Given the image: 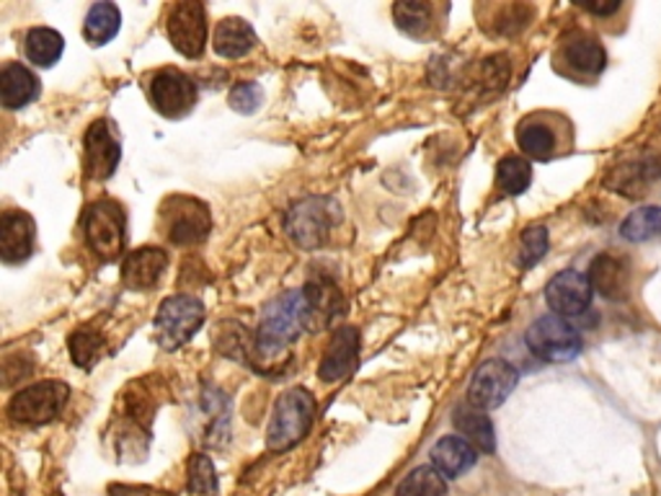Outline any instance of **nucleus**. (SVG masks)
<instances>
[{"mask_svg":"<svg viewBox=\"0 0 661 496\" xmlns=\"http://www.w3.org/2000/svg\"><path fill=\"white\" fill-rule=\"evenodd\" d=\"M313 324V308L305 289H287V293L274 297L261 313L256 328V352L261 357L284 352Z\"/></svg>","mask_w":661,"mask_h":496,"instance_id":"obj_1","label":"nucleus"},{"mask_svg":"<svg viewBox=\"0 0 661 496\" xmlns=\"http://www.w3.org/2000/svg\"><path fill=\"white\" fill-rule=\"evenodd\" d=\"M315 419V399L305 388H290L276 399L266 426V447L284 453L305 440Z\"/></svg>","mask_w":661,"mask_h":496,"instance_id":"obj_2","label":"nucleus"},{"mask_svg":"<svg viewBox=\"0 0 661 496\" xmlns=\"http://www.w3.org/2000/svg\"><path fill=\"white\" fill-rule=\"evenodd\" d=\"M83 239L98 262L109 264L125 254L127 246V215L119 202L98 200L88 204L81 218Z\"/></svg>","mask_w":661,"mask_h":496,"instance_id":"obj_3","label":"nucleus"},{"mask_svg":"<svg viewBox=\"0 0 661 496\" xmlns=\"http://www.w3.org/2000/svg\"><path fill=\"white\" fill-rule=\"evenodd\" d=\"M339 223V202L330 200V197H307V200L292 204L284 228H287V235L300 249L315 251L328 241L330 231Z\"/></svg>","mask_w":661,"mask_h":496,"instance_id":"obj_4","label":"nucleus"},{"mask_svg":"<svg viewBox=\"0 0 661 496\" xmlns=\"http://www.w3.org/2000/svg\"><path fill=\"white\" fill-rule=\"evenodd\" d=\"M525 341L537 360L550 365L571 362L584 349L581 334L576 331V326L568 324L566 318L556 316V313L533 320L525 331Z\"/></svg>","mask_w":661,"mask_h":496,"instance_id":"obj_5","label":"nucleus"},{"mask_svg":"<svg viewBox=\"0 0 661 496\" xmlns=\"http://www.w3.org/2000/svg\"><path fill=\"white\" fill-rule=\"evenodd\" d=\"M204 324V305L195 295H174L160 303L156 313V339L166 352H176Z\"/></svg>","mask_w":661,"mask_h":496,"instance_id":"obj_6","label":"nucleus"},{"mask_svg":"<svg viewBox=\"0 0 661 496\" xmlns=\"http://www.w3.org/2000/svg\"><path fill=\"white\" fill-rule=\"evenodd\" d=\"M164 220V235L174 246H197L207 241L212 231V215L204 202L195 197H171L160 208Z\"/></svg>","mask_w":661,"mask_h":496,"instance_id":"obj_7","label":"nucleus"},{"mask_svg":"<svg viewBox=\"0 0 661 496\" xmlns=\"http://www.w3.org/2000/svg\"><path fill=\"white\" fill-rule=\"evenodd\" d=\"M67 399H71V388L65 383H60V380H42V383L29 386L13 395L9 403V414L19 424H50L63 414Z\"/></svg>","mask_w":661,"mask_h":496,"instance_id":"obj_8","label":"nucleus"},{"mask_svg":"<svg viewBox=\"0 0 661 496\" xmlns=\"http://www.w3.org/2000/svg\"><path fill=\"white\" fill-rule=\"evenodd\" d=\"M148 98L160 117L183 119L197 106L199 88L187 73L176 67H160L148 78Z\"/></svg>","mask_w":661,"mask_h":496,"instance_id":"obj_9","label":"nucleus"},{"mask_svg":"<svg viewBox=\"0 0 661 496\" xmlns=\"http://www.w3.org/2000/svg\"><path fill=\"white\" fill-rule=\"evenodd\" d=\"M166 34L168 42L174 44V50L179 52L181 57L199 60L204 55L207 48V9L199 0H183V3H176L171 13H168L166 21Z\"/></svg>","mask_w":661,"mask_h":496,"instance_id":"obj_10","label":"nucleus"},{"mask_svg":"<svg viewBox=\"0 0 661 496\" xmlns=\"http://www.w3.org/2000/svg\"><path fill=\"white\" fill-rule=\"evenodd\" d=\"M520 383V372L514 365L506 360H486L479 365V370L473 372L471 386H468V403L481 411L499 409L502 403L514 393V388Z\"/></svg>","mask_w":661,"mask_h":496,"instance_id":"obj_11","label":"nucleus"},{"mask_svg":"<svg viewBox=\"0 0 661 496\" xmlns=\"http://www.w3.org/2000/svg\"><path fill=\"white\" fill-rule=\"evenodd\" d=\"M122 160V145L109 119H96L83 140V171L88 179L106 181Z\"/></svg>","mask_w":661,"mask_h":496,"instance_id":"obj_12","label":"nucleus"},{"mask_svg":"<svg viewBox=\"0 0 661 496\" xmlns=\"http://www.w3.org/2000/svg\"><path fill=\"white\" fill-rule=\"evenodd\" d=\"M564 119L556 114H527L517 125V145L527 158L550 160L564 148Z\"/></svg>","mask_w":661,"mask_h":496,"instance_id":"obj_13","label":"nucleus"},{"mask_svg":"<svg viewBox=\"0 0 661 496\" xmlns=\"http://www.w3.org/2000/svg\"><path fill=\"white\" fill-rule=\"evenodd\" d=\"M595 289L589 285L587 274L576 270H564L545 285V303L560 318H576L589 310Z\"/></svg>","mask_w":661,"mask_h":496,"instance_id":"obj_14","label":"nucleus"},{"mask_svg":"<svg viewBox=\"0 0 661 496\" xmlns=\"http://www.w3.org/2000/svg\"><path fill=\"white\" fill-rule=\"evenodd\" d=\"M556 63L576 75H599L607 65V52L597 36L587 32H571L560 40Z\"/></svg>","mask_w":661,"mask_h":496,"instance_id":"obj_15","label":"nucleus"},{"mask_svg":"<svg viewBox=\"0 0 661 496\" xmlns=\"http://www.w3.org/2000/svg\"><path fill=\"white\" fill-rule=\"evenodd\" d=\"M359 347H363V339H359L357 328H339L330 337V345L318 365V378L323 383H339L349 378L359 365Z\"/></svg>","mask_w":661,"mask_h":496,"instance_id":"obj_16","label":"nucleus"},{"mask_svg":"<svg viewBox=\"0 0 661 496\" xmlns=\"http://www.w3.org/2000/svg\"><path fill=\"white\" fill-rule=\"evenodd\" d=\"M34 218L21 210H9L0 218V258L3 264H24L34 254Z\"/></svg>","mask_w":661,"mask_h":496,"instance_id":"obj_17","label":"nucleus"},{"mask_svg":"<svg viewBox=\"0 0 661 496\" xmlns=\"http://www.w3.org/2000/svg\"><path fill=\"white\" fill-rule=\"evenodd\" d=\"M168 266V254L166 249L158 246H143L129 251L122 262V285L133 293H143V289H150L158 285V279L164 277Z\"/></svg>","mask_w":661,"mask_h":496,"instance_id":"obj_18","label":"nucleus"},{"mask_svg":"<svg viewBox=\"0 0 661 496\" xmlns=\"http://www.w3.org/2000/svg\"><path fill=\"white\" fill-rule=\"evenodd\" d=\"M589 285L605 300H626L630 289V270L620 256L599 254L589 264Z\"/></svg>","mask_w":661,"mask_h":496,"instance_id":"obj_19","label":"nucleus"},{"mask_svg":"<svg viewBox=\"0 0 661 496\" xmlns=\"http://www.w3.org/2000/svg\"><path fill=\"white\" fill-rule=\"evenodd\" d=\"M42 94L40 78L21 63H6L0 71V102L9 112H19Z\"/></svg>","mask_w":661,"mask_h":496,"instance_id":"obj_20","label":"nucleus"},{"mask_svg":"<svg viewBox=\"0 0 661 496\" xmlns=\"http://www.w3.org/2000/svg\"><path fill=\"white\" fill-rule=\"evenodd\" d=\"M479 463V450L460 434H448L432 447V465L444 478H463Z\"/></svg>","mask_w":661,"mask_h":496,"instance_id":"obj_21","label":"nucleus"},{"mask_svg":"<svg viewBox=\"0 0 661 496\" xmlns=\"http://www.w3.org/2000/svg\"><path fill=\"white\" fill-rule=\"evenodd\" d=\"M661 177V166L653 160V156H641L628 160V163H620L610 177H607V189L618 192L622 197H641L646 187L651 184L653 179Z\"/></svg>","mask_w":661,"mask_h":496,"instance_id":"obj_22","label":"nucleus"},{"mask_svg":"<svg viewBox=\"0 0 661 496\" xmlns=\"http://www.w3.org/2000/svg\"><path fill=\"white\" fill-rule=\"evenodd\" d=\"M256 44H259L256 32H253L249 21H243L238 17L222 19L218 29H214L212 48L220 57H225V60H241L249 55V52L256 50Z\"/></svg>","mask_w":661,"mask_h":496,"instance_id":"obj_23","label":"nucleus"},{"mask_svg":"<svg viewBox=\"0 0 661 496\" xmlns=\"http://www.w3.org/2000/svg\"><path fill=\"white\" fill-rule=\"evenodd\" d=\"M452 424L460 432V437H465L471 445L483 455L496 453V430L491 424L489 414H483L481 409H475L468 403V407H458L455 416H452Z\"/></svg>","mask_w":661,"mask_h":496,"instance_id":"obj_24","label":"nucleus"},{"mask_svg":"<svg viewBox=\"0 0 661 496\" xmlns=\"http://www.w3.org/2000/svg\"><path fill=\"white\" fill-rule=\"evenodd\" d=\"M394 19H396V27L401 29L406 36H411V40L427 42L437 34V29H434L437 6L434 3L403 0V3L394 6Z\"/></svg>","mask_w":661,"mask_h":496,"instance_id":"obj_25","label":"nucleus"},{"mask_svg":"<svg viewBox=\"0 0 661 496\" xmlns=\"http://www.w3.org/2000/svg\"><path fill=\"white\" fill-rule=\"evenodd\" d=\"M27 60L36 67H52L63 57L65 36L50 27H34L24 36Z\"/></svg>","mask_w":661,"mask_h":496,"instance_id":"obj_26","label":"nucleus"},{"mask_svg":"<svg viewBox=\"0 0 661 496\" xmlns=\"http://www.w3.org/2000/svg\"><path fill=\"white\" fill-rule=\"evenodd\" d=\"M122 27V13L114 3H94L86 13V21H83V40H86L91 48H104L109 44L114 36L119 34Z\"/></svg>","mask_w":661,"mask_h":496,"instance_id":"obj_27","label":"nucleus"},{"mask_svg":"<svg viewBox=\"0 0 661 496\" xmlns=\"http://www.w3.org/2000/svg\"><path fill=\"white\" fill-rule=\"evenodd\" d=\"M496 184L504 194L517 197L533 184V166L522 156H504L496 163Z\"/></svg>","mask_w":661,"mask_h":496,"instance_id":"obj_28","label":"nucleus"},{"mask_svg":"<svg viewBox=\"0 0 661 496\" xmlns=\"http://www.w3.org/2000/svg\"><path fill=\"white\" fill-rule=\"evenodd\" d=\"M448 494V481L434 465H419L411 471L396 488V496H444Z\"/></svg>","mask_w":661,"mask_h":496,"instance_id":"obj_29","label":"nucleus"},{"mask_svg":"<svg viewBox=\"0 0 661 496\" xmlns=\"http://www.w3.org/2000/svg\"><path fill=\"white\" fill-rule=\"evenodd\" d=\"M620 235L630 243H643L661 235V208H638L622 220Z\"/></svg>","mask_w":661,"mask_h":496,"instance_id":"obj_30","label":"nucleus"},{"mask_svg":"<svg viewBox=\"0 0 661 496\" xmlns=\"http://www.w3.org/2000/svg\"><path fill=\"white\" fill-rule=\"evenodd\" d=\"M67 347H71L73 362L83 370H91L104 352V337L98 331H94V328L86 326L73 334L71 341H67Z\"/></svg>","mask_w":661,"mask_h":496,"instance_id":"obj_31","label":"nucleus"},{"mask_svg":"<svg viewBox=\"0 0 661 496\" xmlns=\"http://www.w3.org/2000/svg\"><path fill=\"white\" fill-rule=\"evenodd\" d=\"M550 235L548 228L543 225H529L520 239V251H517V264L522 270H533L537 262H543V256L548 254Z\"/></svg>","mask_w":661,"mask_h":496,"instance_id":"obj_32","label":"nucleus"},{"mask_svg":"<svg viewBox=\"0 0 661 496\" xmlns=\"http://www.w3.org/2000/svg\"><path fill=\"white\" fill-rule=\"evenodd\" d=\"M187 492L191 496H214L218 494V476H214V465L207 455L197 453L189 461V478Z\"/></svg>","mask_w":661,"mask_h":496,"instance_id":"obj_33","label":"nucleus"},{"mask_svg":"<svg viewBox=\"0 0 661 496\" xmlns=\"http://www.w3.org/2000/svg\"><path fill=\"white\" fill-rule=\"evenodd\" d=\"M230 109L238 114H256L264 104V88L256 81H241L228 94Z\"/></svg>","mask_w":661,"mask_h":496,"instance_id":"obj_34","label":"nucleus"},{"mask_svg":"<svg viewBox=\"0 0 661 496\" xmlns=\"http://www.w3.org/2000/svg\"><path fill=\"white\" fill-rule=\"evenodd\" d=\"M584 11L595 13V17H612V13L620 11V3H584Z\"/></svg>","mask_w":661,"mask_h":496,"instance_id":"obj_35","label":"nucleus"}]
</instances>
